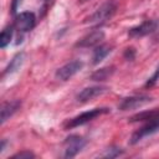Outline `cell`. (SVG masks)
I'll list each match as a JSON object with an SVG mask.
<instances>
[{
	"instance_id": "obj_17",
	"label": "cell",
	"mask_w": 159,
	"mask_h": 159,
	"mask_svg": "<svg viewBox=\"0 0 159 159\" xmlns=\"http://www.w3.org/2000/svg\"><path fill=\"white\" fill-rule=\"evenodd\" d=\"M11 158L12 159H32V158H35V154L30 150H22V152L14 154Z\"/></svg>"
},
{
	"instance_id": "obj_8",
	"label": "cell",
	"mask_w": 159,
	"mask_h": 159,
	"mask_svg": "<svg viewBox=\"0 0 159 159\" xmlns=\"http://www.w3.org/2000/svg\"><path fill=\"white\" fill-rule=\"evenodd\" d=\"M36 25V16L34 12L24 11L16 16L15 20V27L21 32L31 31Z\"/></svg>"
},
{
	"instance_id": "obj_21",
	"label": "cell",
	"mask_w": 159,
	"mask_h": 159,
	"mask_svg": "<svg viewBox=\"0 0 159 159\" xmlns=\"http://www.w3.org/2000/svg\"><path fill=\"white\" fill-rule=\"evenodd\" d=\"M5 145H6V139H2V140H1V147H0V152H1V153H2L4 149H5Z\"/></svg>"
},
{
	"instance_id": "obj_9",
	"label": "cell",
	"mask_w": 159,
	"mask_h": 159,
	"mask_svg": "<svg viewBox=\"0 0 159 159\" xmlns=\"http://www.w3.org/2000/svg\"><path fill=\"white\" fill-rule=\"evenodd\" d=\"M103 39H104V32L99 29H96V30L91 31L89 34H87L86 36H83L81 40H78L75 46L81 47V48H88V47L98 46Z\"/></svg>"
},
{
	"instance_id": "obj_5",
	"label": "cell",
	"mask_w": 159,
	"mask_h": 159,
	"mask_svg": "<svg viewBox=\"0 0 159 159\" xmlns=\"http://www.w3.org/2000/svg\"><path fill=\"white\" fill-rule=\"evenodd\" d=\"M82 67H83L82 61H80V60L70 61L56 71V78L61 80V81H67L71 77H73L77 72H80L82 70Z\"/></svg>"
},
{
	"instance_id": "obj_4",
	"label": "cell",
	"mask_w": 159,
	"mask_h": 159,
	"mask_svg": "<svg viewBox=\"0 0 159 159\" xmlns=\"http://www.w3.org/2000/svg\"><path fill=\"white\" fill-rule=\"evenodd\" d=\"M86 145V139L77 135V134H71L66 138L63 147H65V158H73L76 157Z\"/></svg>"
},
{
	"instance_id": "obj_13",
	"label": "cell",
	"mask_w": 159,
	"mask_h": 159,
	"mask_svg": "<svg viewBox=\"0 0 159 159\" xmlns=\"http://www.w3.org/2000/svg\"><path fill=\"white\" fill-rule=\"evenodd\" d=\"M22 61H24V53H22V52L15 55L14 58L10 61L9 66H7V67L5 68V71L2 72V76H6L7 73H12V72H15L16 70H19L20 66H21V63H22Z\"/></svg>"
},
{
	"instance_id": "obj_12",
	"label": "cell",
	"mask_w": 159,
	"mask_h": 159,
	"mask_svg": "<svg viewBox=\"0 0 159 159\" xmlns=\"http://www.w3.org/2000/svg\"><path fill=\"white\" fill-rule=\"evenodd\" d=\"M112 51V46L107 45V43H102L98 45L94 50H93V55H92V63L93 65H98L99 62H102Z\"/></svg>"
},
{
	"instance_id": "obj_2",
	"label": "cell",
	"mask_w": 159,
	"mask_h": 159,
	"mask_svg": "<svg viewBox=\"0 0 159 159\" xmlns=\"http://www.w3.org/2000/svg\"><path fill=\"white\" fill-rule=\"evenodd\" d=\"M116 10H117V4L113 0H108L103 2L93 14H91L84 20V22L89 25H101L107 20H109L116 14Z\"/></svg>"
},
{
	"instance_id": "obj_10",
	"label": "cell",
	"mask_w": 159,
	"mask_h": 159,
	"mask_svg": "<svg viewBox=\"0 0 159 159\" xmlns=\"http://www.w3.org/2000/svg\"><path fill=\"white\" fill-rule=\"evenodd\" d=\"M107 91V87H103V86H92V87H87V88H83L76 97L77 102H81V103H86L88 101H92L93 98L103 94L104 92Z\"/></svg>"
},
{
	"instance_id": "obj_1",
	"label": "cell",
	"mask_w": 159,
	"mask_h": 159,
	"mask_svg": "<svg viewBox=\"0 0 159 159\" xmlns=\"http://www.w3.org/2000/svg\"><path fill=\"white\" fill-rule=\"evenodd\" d=\"M130 122H144V124L133 133L130 138V144H137L143 138L154 134L159 130V111H147L133 116Z\"/></svg>"
},
{
	"instance_id": "obj_22",
	"label": "cell",
	"mask_w": 159,
	"mask_h": 159,
	"mask_svg": "<svg viewBox=\"0 0 159 159\" xmlns=\"http://www.w3.org/2000/svg\"><path fill=\"white\" fill-rule=\"evenodd\" d=\"M86 1H88V0H78V2H86Z\"/></svg>"
},
{
	"instance_id": "obj_11",
	"label": "cell",
	"mask_w": 159,
	"mask_h": 159,
	"mask_svg": "<svg viewBox=\"0 0 159 159\" xmlns=\"http://www.w3.org/2000/svg\"><path fill=\"white\" fill-rule=\"evenodd\" d=\"M21 107L20 99H12L4 102L1 104V124H4L9 118H11Z\"/></svg>"
},
{
	"instance_id": "obj_15",
	"label": "cell",
	"mask_w": 159,
	"mask_h": 159,
	"mask_svg": "<svg viewBox=\"0 0 159 159\" xmlns=\"http://www.w3.org/2000/svg\"><path fill=\"white\" fill-rule=\"evenodd\" d=\"M12 34H14V26L12 25L4 27V30L0 34V47L1 48H5L10 43V41L12 39Z\"/></svg>"
},
{
	"instance_id": "obj_18",
	"label": "cell",
	"mask_w": 159,
	"mask_h": 159,
	"mask_svg": "<svg viewBox=\"0 0 159 159\" xmlns=\"http://www.w3.org/2000/svg\"><path fill=\"white\" fill-rule=\"evenodd\" d=\"M159 81V66H158V68L155 70V72L153 73V76L147 81V83H145V87H152V86H154L157 82Z\"/></svg>"
},
{
	"instance_id": "obj_7",
	"label": "cell",
	"mask_w": 159,
	"mask_h": 159,
	"mask_svg": "<svg viewBox=\"0 0 159 159\" xmlns=\"http://www.w3.org/2000/svg\"><path fill=\"white\" fill-rule=\"evenodd\" d=\"M158 27H159V22L157 20H145L140 25L132 27L128 31V35H129V37H133V39L143 37L149 34H153Z\"/></svg>"
},
{
	"instance_id": "obj_20",
	"label": "cell",
	"mask_w": 159,
	"mask_h": 159,
	"mask_svg": "<svg viewBox=\"0 0 159 159\" xmlns=\"http://www.w3.org/2000/svg\"><path fill=\"white\" fill-rule=\"evenodd\" d=\"M19 1H21V0H14V1H12V7H11L12 12H15V10H16V7H17V4H19Z\"/></svg>"
},
{
	"instance_id": "obj_14",
	"label": "cell",
	"mask_w": 159,
	"mask_h": 159,
	"mask_svg": "<svg viewBox=\"0 0 159 159\" xmlns=\"http://www.w3.org/2000/svg\"><path fill=\"white\" fill-rule=\"evenodd\" d=\"M113 72H114V67H103V68L93 72L91 76V80L92 81H104L108 77H111L113 75Z\"/></svg>"
},
{
	"instance_id": "obj_6",
	"label": "cell",
	"mask_w": 159,
	"mask_h": 159,
	"mask_svg": "<svg viewBox=\"0 0 159 159\" xmlns=\"http://www.w3.org/2000/svg\"><path fill=\"white\" fill-rule=\"evenodd\" d=\"M152 101H153L152 97L144 96V94H140V96H130V97L123 98L120 101L118 108L120 111H130V109H135V108L143 107V106L150 103Z\"/></svg>"
},
{
	"instance_id": "obj_23",
	"label": "cell",
	"mask_w": 159,
	"mask_h": 159,
	"mask_svg": "<svg viewBox=\"0 0 159 159\" xmlns=\"http://www.w3.org/2000/svg\"><path fill=\"white\" fill-rule=\"evenodd\" d=\"M43 1H50V0H43Z\"/></svg>"
},
{
	"instance_id": "obj_19",
	"label": "cell",
	"mask_w": 159,
	"mask_h": 159,
	"mask_svg": "<svg viewBox=\"0 0 159 159\" xmlns=\"http://www.w3.org/2000/svg\"><path fill=\"white\" fill-rule=\"evenodd\" d=\"M134 56H135V51H134L133 47H129V48L125 50V52H124V57H125L127 60H133Z\"/></svg>"
},
{
	"instance_id": "obj_3",
	"label": "cell",
	"mask_w": 159,
	"mask_h": 159,
	"mask_svg": "<svg viewBox=\"0 0 159 159\" xmlns=\"http://www.w3.org/2000/svg\"><path fill=\"white\" fill-rule=\"evenodd\" d=\"M106 113H109V108H93V109H89L87 112H83L71 119H68L66 123H65V129H72V128H76V127H80V125H83L93 119H96L97 117L102 116V114H106Z\"/></svg>"
},
{
	"instance_id": "obj_16",
	"label": "cell",
	"mask_w": 159,
	"mask_h": 159,
	"mask_svg": "<svg viewBox=\"0 0 159 159\" xmlns=\"http://www.w3.org/2000/svg\"><path fill=\"white\" fill-rule=\"evenodd\" d=\"M122 154H123V149H120L118 147H111V148L106 149V152L101 157H104V158H116V157H119Z\"/></svg>"
}]
</instances>
